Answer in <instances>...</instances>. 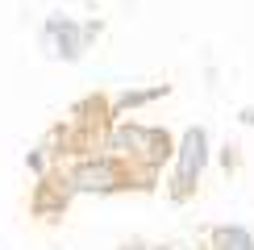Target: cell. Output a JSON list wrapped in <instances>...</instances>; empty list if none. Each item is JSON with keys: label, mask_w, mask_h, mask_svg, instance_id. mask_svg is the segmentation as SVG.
<instances>
[{"label": "cell", "mask_w": 254, "mask_h": 250, "mask_svg": "<svg viewBox=\"0 0 254 250\" xmlns=\"http://www.w3.org/2000/svg\"><path fill=\"white\" fill-rule=\"evenodd\" d=\"M200 159H204V138H200V129L188 133V142H184V171L175 175V192H188L196 180V171H200Z\"/></svg>", "instance_id": "cell-1"}]
</instances>
